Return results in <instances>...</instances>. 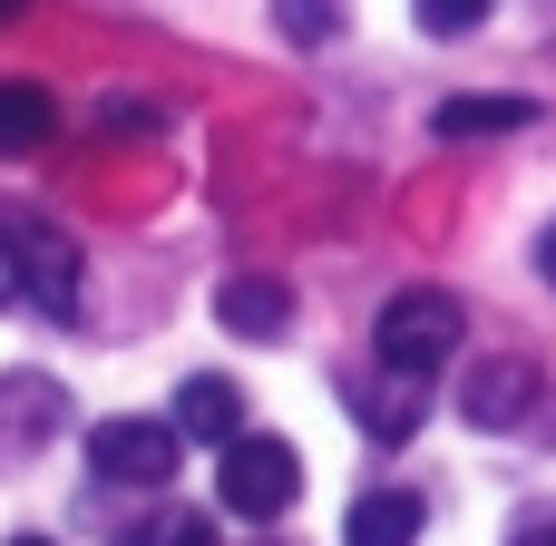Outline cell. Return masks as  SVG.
Here are the masks:
<instances>
[{
	"instance_id": "6da1fadb",
	"label": "cell",
	"mask_w": 556,
	"mask_h": 546,
	"mask_svg": "<svg viewBox=\"0 0 556 546\" xmlns=\"http://www.w3.org/2000/svg\"><path fill=\"white\" fill-rule=\"evenodd\" d=\"M459 332H469L459 293H440V283H410V293H391V303H381V322H371V352H381V371H401V381H430V371L459 352Z\"/></svg>"
},
{
	"instance_id": "7a4b0ae2",
	"label": "cell",
	"mask_w": 556,
	"mask_h": 546,
	"mask_svg": "<svg viewBox=\"0 0 556 546\" xmlns=\"http://www.w3.org/2000/svg\"><path fill=\"white\" fill-rule=\"evenodd\" d=\"M0 254H10V283H20L29 313L78 322V244L49 215H0Z\"/></svg>"
},
{
	"instance_id": "3957f363",
	"label": "cell",
	"mask_w": 556,
	"mask_h": 546,
	"mask_svg": "<svg viewBox=\"0 0 556 546\" xmlns=\"http://www.w3.org/2000/svg\"><path fill=\"white\" fill-rule=\"evenodd\" d=\"M293 488H303V459H293L283 440H264V430L225 440V459H215V498H225V518L274 528V518L293 508Z\"/></svg>"
},
{
	"instance_id": "277c9868",
	"label": "cell",
	"mask_w": 556,
	"mask_h": 546,
	"mask_svg": "<svg viewBox=\"0 0 556 546\" xmlns=\"http://www.w3.org/2000/svg\"><path fill=\"white\" fill-rule=\"evenodd\" d=\"M176 459H186L176 420H98L88 430V469L108 488H176Z\"/></svg>"
},
{
	"instance_id": "5b68a950",
	"label": "cell",
	"mask_w": 556,
	"mask_h": 546,
	"mask_svg": "<svg viewBox=\"0 0 556 546\" xmlns=\"http://www.w3.org/2000/svg\"><path fill=\"white\" fill-rule=\"evenodd\" d=\"M547 401V381H538V361H479L469 381H459V420L469 430H528V410Z\"/></svg>"
},
{
	"instance_id": "8992f818",
	"label": "cell",
	"mask_w": 556,
	"mask_h": 546,
	"mask_svg": "<svg viewBox=\"0 0 556 546\" xmlns=\"http://www.w3.org/2000/svg\"><path fill=\"white\" fill-rule=\"evenodd\" d=\"M215 322L244 332V342H283V332H293V293H283L274 274H235V283L215 293Z\"/></svg>"
},
{
	"instance_id": "52a82bcc",
	"label": "cell",
	"mask_w": 556,
	"mask_h": 546,
	"mask_svg": "<svg viewBox=\"0 0 556 546\" xmlns=\"http://www.w3.org/2000/svg\"><path fill=\"white\" fill-rule=\"evenodd\" d=\"M420 498L410 488H362L352 498V518H342V546H420Z\"/></svg>"
},
{
	"instance_id": "ba28073f",
	"label": "cell",
	"mask_w": 556,
	"mask_h": 546,
	"mask_svg": "<svg viewBox=\"0 0 556 546\" xmlns=\"http://www.w3.org/2000/svg\"><path fill=\"white\" fill-rule=\"evenodd\" d=\"M528 117H538V98H508V88H459V98L430 107L440 137H498V127H528Z\"/></svg>"
},
{
	"instance_id": "9c48e42d",
	"label": "cell",
	"mask_w": 556,
	"mask_h": 546,
	"mask_svg": "<svg viewBox=\"0 0 556 546\" xmlns=\"http://www.w3.org/2000/svg\"><path fill=\"white\" fill-rule=\"evenodd\" d=\"M49 430H59V381L49 371H10L0 381V440L10 449H39Z\"/></svg>"
},
{
	"instance_id": "30bf717a",
	"label": "cell",
	"mask_w": 556,
	"mask_h": 546,
	"mask_svg": "<svg viewBox=\"0 0 556 546\" xmlns=\"http://www.w3.org/2000/svg\"><path fill=\"white\" fill-rule=\"evenodd\" d=\"M59 137V98L39 78H0V156H39Z\"/></svg>"
},
{
	"instance_id": "8fae6325",
	"label": "cell",
	"mask_w": 556,
	"mask_h": 546,
	"mask_svg": "<svg viewBox=\"0 0 556 546\" xmlns=\"http://www.w3.org/2000/svg\"><path fill=\"white\" fill-rule=\"evenodd\" d=\"M176 430L186 440H244V401H235V381H215V371H195L186 391H176Z\"/></svg>"
},
{
	"instance_id": "7c38bea8",
	"label": "cell",
	"mask_w": 556,
	"mask_h": 546,
	"mask_svg": "<svg viewBox=\"0 0 556 546\" xmlns=\"http://www.w3.org/2000/svg\"><path fill=\"white\" fill-rule=\"evenodd\" d=\"M362 430H371V440H410V430H420V381L391 371L381 391H362Z\"/></svg>"
},
{
	"instance_id": "4fadbf2b",
	"label": "cell",
	"mask_w": 556,
	"mask_h": 546,
	"mask_svg": "<svg viewBox=\"0 0 556 546\" xmlns=\"http://www.w3.org/2000/svg\"><path fill=\"white\" fill-rule=\"evenodd\" d=\"M274 20H283V39H293V49H323V39H342V20H352V10H342V0H274Z\"/></svg>"
},
{
	"instance_id": "5bb4252c",
	"label": "cell",
	"mask_w": 556,
	"mask_h": 546,
	"mask_svg": "<svg viewBox=\"0 0 556 546\" xmlns=\"http://www.w3.org/2000/svg\"><path fill=\"white\" fill-rule=\"evenodd\" d=\"M127 546H215V518H195V508H156V518H137Z\"/></svg>"
},
{
	"instance_id": "9a60e30c",
	"label": "cell",
	"mask_w": 556,
	"mask_h": 546,
	"mask_svg": "<svg viewBox=\"0 0 556 546\" xmlns=\"http://www.w3.org/2000/svg\"><path fill=\"white\" fill-rule=\"evenodd\" d=\"M489 10H498V0H420V29H430V39H469Z\"/></svg>"
},
{
	"instance_id": "2e32d148",
	"label": "cell",
	"mask_w": 556,
	"mask_h": 546,
	"mask_svg": "<svg viewBox=\"0 0 556 546\" xmlns=\"http://www.w3.org/2000/svg\"><path fill=\"white\" fill-rule=\"evenodd\" d=\"M98 127H117V137H147V127H166V107H156V98H137V88H117V98L98 107Z\"/></svg>"
},
{
	"instance_id": "e0dca14e",
	"label": "cell",
	"mask_w": 556,
	"mask_h": 546,
	"mask_svg": "<svg viewBox=\"0 0 556 546\" xmlns=\"http://www.w3.org/2000/svg\"><path fill=\"white\" fill-rule=\"evenodd\" d=\"M508 546H556V518H538V528H518Z\"/></svg>"
},
{
	"instance_id": "ac0fdd59",
	"label": "cell",
	"mask_w": 556,
	"mask_h": 546,
	"mask_svg": "<svg viewBox=\"0 0 556 546\" xmlns=\"http://www.w3.org/2000/svg\"><path fill=\"white\" fill-rule=\"evenodd\" d=\"M538 274H547V283H556V225H547V244H538Z\"/></svg>"
},
{
	"instance_id": "d6986e66",
	"label": "cell",
	"mask_w": 556,
	"mask_h": 546,
	"mask_svg": "<svg viewBox=\"0 0 556 546\" xmlns=\"http://www.w3.org/2000/svg\"><path fill=\"white\" fill-rule=\"evenodd\" d=\"M0 303H20V283H10V254H0Z\"/></svg>"
},
{
	"instance_id": "ffe728a7",
	"label": "cell",
	"mask_w": 556,
	"mask_h": 546,
	"mask_svg": "<svg viewBox=\"0 0 556 546\" xmlns=\"http://www.w3.org/2000/svg\"><path fill=\"white\" fill-rule=\"evenodd\" d=\"M20 10H29V0H0V20H20Z\"/></svg>"
},
{
	"instance_id": "44dd1931",
	"label": "cell",
	"mask_w": 556,
	"mask_h": 546,
	"mask_svg": "<svg viewBox=\"0 0 556 546\" xmlns=\"http://www.w3.org/2000/svg\"><path fill=\"white\" fill-rule=\"evenodd\" d=\"M10 546H49V537H10Z\"/></svg>"
}]
</instances>
